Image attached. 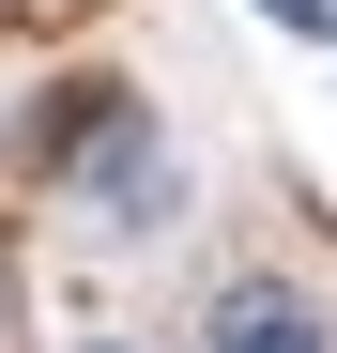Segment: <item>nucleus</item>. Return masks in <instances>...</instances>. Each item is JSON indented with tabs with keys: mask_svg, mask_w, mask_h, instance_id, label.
Returning <instances> with one entry per match:
<instances>
[{
	"mask_svg": "<svg viewBox=\"0 0 337 353\" xmlns=\"http://www.w3.org/2000/svg\"><path fill=\"white\" fill-rule=\"evenodd\" d=\"M215 353H322V307L276 292V276H246V292H215Z\"/></svg>",
	"mask_w": 337,
	"mask_h": 353,
	"instance_id": "obj_2",
	"label": "nucleus"
},
{
	"mask_svg": "<svg viewBox=\"0 0 337 353\" xmlns=\"http://www.w3.org/2000/svg\"><path fill=\"white\" fill-rule=\"evenodd\" d=\"M62 185H77L92 215H123V230H138V215L168 200V154H153V108H107V139H92V154L62 169Z\"/></svg>",
	"mask_w": 337,
	"mask_h": 353,
	"instance_id": "obj_1",
	"label": "nucleus"
},
{
	"mask_svg": "<svg viewBox=\"0 0 337 353\" xmlns=\"http://www.w3.org/2000/svg\"><path fill=\"white\" fill-rule=\"evenodd\" d=\"M107 108H138V92H123V77H62V108H31V154H46V169H77V154L107 139Z\"/></svg>",
	"mask_w": 337,
	"mask_h": 353,
	"instance_id": "obj_3",
	"label": "nucleus"
},
{
	"mask_svg": "<svg viewBox=\"0 0 337 353\" xmlns=\"http://www.w3.org/2000/svg\"><path fill=\"white\" fill-rule=\"evenodd\" d=\"M246 16H276V31L307 46V31H337V0H246Z\"/></svg>",
	"mask_w": 337,
	"mask_h": 353,
	"instance_id": "obj_4",
	"label": "nucleus"
}]
</instances>
